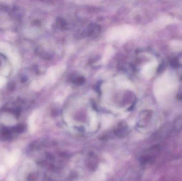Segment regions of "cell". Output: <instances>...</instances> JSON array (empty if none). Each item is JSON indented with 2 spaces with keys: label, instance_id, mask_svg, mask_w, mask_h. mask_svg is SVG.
I'll return each instance as SVG.
<instances>
[{
  "label": "cell",
  "instance_id": "6da1fadb",
  "mask_svg": "<svg viewBox=\"0 0 182 181\" xmlns=\"http://www.w3.org/2000/svg\"><path fill=\"white\" fill-rule=\"evenodd\" d=\"M132 29L129 26L124 25L112 28L109 32L108 39L109 40L126 39L131 35Z\"/></svg>",
  "mask_w": 182,
  "mask_h": 181
},
{
  "label": "cell",
  "instance_id": "3957f363",
  "mask_svg": "<svg viewBox=\"0 0 182 181\" xmlns=\"http://www.w3.org/2000/svg\"><path fill=\"white\" fill-rule=\"evenodd\" d=\"M19 155H20V153L18 151L14 152L12 155L9 156L7 159V165H9L10 166H12L13 165H15V163L17 161V159L18 158Z\"/></svg>",
  "mask_w": 182,
  "mask_h": 181
},
{
  "label": "cell",
  "instance_id": "5b68a950",
  "mask_svg": "<svg viewBox=\"0 0 182 181\" xmlns=\"http://www.w3.org/2000/svg\"><path fill=\"white\" fill-rule=\"evenodd\" d=\"M5 172V168L3 167H0V174H3Z\"/></svg>",
  "mask_w": 182,
  "mask_h": 181
},
{
  "label": "cell",
  "instance_id": "7a4b0ae2",
  "mask_svg": "<svg viewBox=\"0 0 182 181\" xmlns=\"http://www.w3.org/2000/svg\"><path fill=\"white\" fill-rule=\"evenodd\" d=\"M105 171L100 169L99 171L96 172L94 175L92 176L90 181H105Z\"/></svg>",
  "mask_w": 182,
  "mask_h": 181
},
{
  "label": "cell",
  "instance_id": "277c9868",
  "mask_svg": "<svg viewBox=\"0 0 182 181\" xmlns=\"http://www.w3.org/2000/svg\"><path fill=\"white\" fill-rule=\"evenodd\" d=\"M175 129L177 131H180L182 130V120H177L175 124Z\"/></svg>",
  "mask_w": 182,
  "mask_h": 181
}]
</instances>
